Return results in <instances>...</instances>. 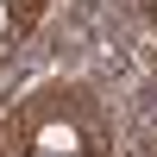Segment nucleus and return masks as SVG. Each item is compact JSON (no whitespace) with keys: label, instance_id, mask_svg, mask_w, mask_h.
<instances>
[{"label":"nucleus","instance_id":"nucleus-1","mask_svg":"<svg viewBox=\"0 0 157 157\" xmlns=\"http://www.w3.org/2000/svg\"><path fill=\"white\" fill-rule=\"evenodd\" d=\"M38 151H57V157H75V151H82V138H75V126L50 120L44 132H38Z\"/></svg>","mask_w":157,"mask_h":157},{"label":"nucleus","instance_id":"nucleus-2","mask_svg":"<svg viewBox=\"0 0 157 157\" xmlns=\"http://www.w3.org/2000/svg\"><path fill=\"white\" fill-rule=\"evenodd\" d=\"M0 32H6V0H0Z\"/></svg>","mask_w":157,"mask_h":157},{"label":"nucleus","instance_id":"nucleus-3","mask_svg":"<svg viewBox=\"0 0 157 157\" xmlns=\"http://www.w3.org/2000/svg\"><path fill=\"white\" fill-rule=\"evenodd\" d=\"M32 157H57V151H38V145H32Z\"/></svg>","mask_w":157,"mask_h":157}]
</instances>
